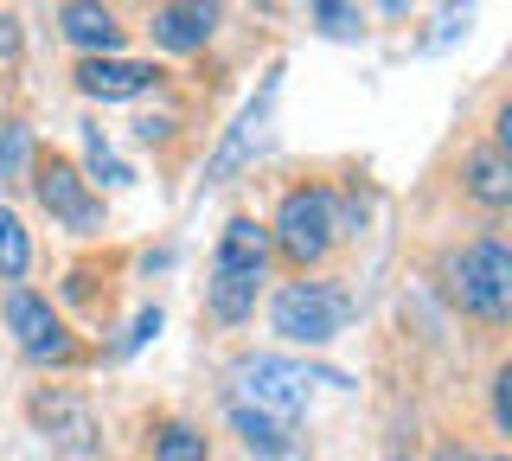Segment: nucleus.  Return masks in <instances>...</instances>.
<instances>
[{
	"mask_svg": "<svg viewBox=\"0 0 512 461\" xmlns=\"http://www.w3.org/2000/svg\"><path fill=\"white\" fill-rule=\"evenodd\" d=\"M442 289H448V301H455L461 314L500 327L512 314V250L500 237H474V244L448 250L442 257Z\"/></svg>",
	"mask_w": 512,
	"mask_h": 461,
	"instance_id": "f257e3e1",
	"label": "nucleus"
},
{
	"mask_svg": "<svg viewBox=\"0 0 512 461\" xmlns=\"http://www.w3.org/2000/svg\"><path fill=\"white\" fill-rule=\"evenodd\" d=\"M333 225H340V205H333L327 186H288L276 225H269V250H282V263L308 276V269L327 263V250L340 244Z\"/></svg>",
	"mask_w": 512,
	"mask_h": 461,
	"instance_id": "f03ea898",
	"label": "nucleus"
},
{
	"mask_svg": "<svg viewBox=\"0 0 512 461\" xmlns=\"http://www.w3.org/2000/svg\"><path fill=\"white\" fill-rule=\"evenodd\" d=\"M352 321V295L333 289V282H282L276 301H269V327L282 333L288 346H327L333 333Z\"/></svg>",
	"mask_w": 512,
	"mask_h": 461,
	"instance_id": "7ed1b4c3",
	"label": "nucleus"
},
{
	"mask_svg": "<svg viewBox=\"0 0 512 461\" xmlns=\"http://www.w3.org/2000/svg\"><path fill=\"white\" fill-rule=\"evenodd\" d=\"M0 314H7V333L20 340V353L32 359V365H71L84 346L71 340V327L58 321V308L45 295H32V289H20L13 282L7 289V301H0Z\"/></svg>",
	"mask_w": 512,
	"mask_h": 461,
	"instance_id": "20e7f679",
	"label": "nucleus"
},
{
	"mask_svg": "<svg viewBox=\"0 0 512 461\" xmlns=\"http://www.w3.org/2000/svg\"><path fill=\"white\" fill-rule=\"evenodd\" d=\"M237 378H244V391L256 397V410L276 423H295L301 410H308V385H346L340 372H301V365H288L276 353H256L237 365Z\"/></svg>",
	"mask_w": 512,
	"mask_h": 461,
	"instance_id": "39448f33",
	"label": "nucleus"
},
{
	"mask_svg": "<svg viewBox=\"0 0 512 461\" xmlns=\"http://www.w3.org/2000/svg\"><path fill=\"white\" fill-rule=\"evenodd\" d=\"M32 193H39V205L58 218V225H71V231H103V199L90 193V180H84V167L71 161V154H39L32 161Z\"/></svg>",
	"mask_w": 512,
	"mask_h": 461,
	"instance_id": "423d86ee",
	"label": "nucleus"
},
{
	"mask_svg": "<svg viewBox=\"0 0 512 461\" xmlns=\"http://www.w3.org/2000/svg\"><path fill=\"white\" fill-rule=\"evenodd\" d=\"M32 423H39L64 455H96V410L77 391H58V385L39 391L32 397Z\"/></svg>",
	"mask_w": 512,
	"mask_h": 461,
	"instance_id": "0eeeda50",
	"label": "nucleus"
},
{
	"mask_svg": "<svg viewBox=\"0 0 512 461\" xmlns=\"http://www.w3.org/2000/svg\"><path fill=\"white\" fill-rule=\"evenodd\" d=\"M58 33H64V45H77L84 58H116L128 26L116 20L109 0H64V7H58Z\"/></svg>",
	"mask_w": 512,
	"mask_h": 461,
	"instance_id": "6e6552de",
	"label": "nucleus"
},
{
	"mask_svg": "<svg viewBox=\"0 0 512 461\" xmlns=\"http://www.w3.org/2000/svg\"><path fill=\"white\" fill-rule=\"evenodd\" d=\"M218 20H224V7L218 0H167V7H154V45L160 52H205V39L218 33Z\"/></svg>",
	"mask_w": 512,
	"mask_h": 461,
	"instance_id": "1a4fd4ad",
	"label": "nucleus"
},
{
	"mask_svg": "<svg viewBox=\"0 0 512 461\" xmlns=\"http://www.w3.org/2000/svg\"><path fill=\"white\" fill-rule=\"evenodd\" d=\"M160 84V65H135V58H77V90L96 103H128L148 97Z\"/></svg>",
	"mask_w": 512,
	"mask_h": 461,
	"instance_id": "9d476101",
	"label": "nucleus"
},
{
	"mask_svg": "<svg viewBox=\"0 0 512 461\" xmlns=\"http://www.w3.org/2000/svg\"><path fill=\"white\" fill-rule=\"evenodd\" d=\"M256 295H263V269H231V263H212V282H205V314L218 327H237L256 314Z\"/></svg>",
	"mask_w": 512,
	"mask_h": 461,
	"instance_id": "9b49d317",
	"label": "nucleus"
},
{
	"mask_svg": "<svg viewBox=\"0 0 512 461\" xmlns=\"http://www.w3.org/2000/svg\"><path fill=\"white\" fill-rule=\"evenodd\" d=\"M269 103H276V71H269V84L256 90V103L237 116V129L224 135V148L212 154V167H205V186H218V180H231L237 167L250 161V148H256V135H263V116H269Z\"/></svg>",
	"mask_w": 512,
	"mask_h": 461,
	"instance_id": "f8f14e48",
	"label": "nucleus"
},
{
	"mask_svg": "<svg viewBox=\"0 0 512 461\" xmlns=\"http://www.w3.org/2000/svg\"><path fill=\"white\" fill-rule=\"evenodd\" d=\"M461 193L474 205H487V212H506L512 205V167L500 148H468L461 154Z\"/></svg>",
	"mask_w": 512,
	"mask_h": 461,
	"instance_id": "ddd939ff",
	"label": "nucleus"
},
{
	"mask_svg": "<svg viewBox=\"0 0 512 461\" xmlns=\"http://www.w3.org/2000/svg\"><path fill=\"white\" fill-rule=\"evenodd\" d=\"M212 263H231V269H269V225H256V218L237 212L231 225L218 237V257Z\"/></svg>",
	"mask_w": 512,
	"mask_h": 461,
	"instance_id": "4468645a",
	"label": "nucleus"
},
{
	"mask_svg": "<svg viewBox=\"0 0 512 461\" xmlns=\"http://www.w3.org/2000/svg\"><path fill=\"white\" fill-rule=\"evenodd\" d=\"M231 423H237V436H244V449H250V455H263V461L288 455V423L263 417V410H250V404H237V410H231Z\"/></svg>",
	"mask_w": 512,
	"mask_h": 461,
	"instance_id": "2eb2a0df",
	"label": "nucleus"
},
{
	"mask_svg": "<svg viewBox=\"0 0 512 461\" xmlns=\"http://www.w3.org/2000/svg\"><path fill=\"white\" fill-rule=\"evenodd\" d=\"M32 269V237H26V225L0 205V282H20Z\"/></svg>",
	"mask_w": 512,
	"mask_h": 461,
	"instance_id": "dca6fc26",
	"label": "nucleus"
},
{
	"mask_svg": "<svg viewBox=\"0 0 512 461\" xmlns=\"http://www.w3.org/2000/svg\"><path fill=\"white\" fill-rule=\"evenodd\" d=\"M154 461H205V436L192 423H160L154 429Z\"/></svg>",
	"mask_w": 512,
	"mask_h": 461,
	"instance_id": "f3484780",
	"label": "nucleus"
},
{
	"mask_svg": "<svg viewBox=\"0 0 512 461\" xmlns=\"http://www.w3.org/2000/svg\"><path fill=\"white\" fill-rule=\"evenodd\" d=\"M26 161H32L26 122H7V129H0V180H26Z\"/></svg>",
	"mask_w": 512,
	"mask_h": 461,
	"instance_id": "a211bd4d",
	"label": "nucleus"
},
{
	"mask_svg": "<svg viewBox=\"0 0 512 461\" xmlns=\"http://www.w3.org/2000/svg\"><path fill=\"white\" fill-rule=\"evenodd\" d=\"M314 26L333 39H352L359 33V13H352V0H314Z\"/></svg>",
	"mask_w": 512,
	"mask_h": 461,
	"instance_id": "6ab92c4d",
	"label": "nucleus"
},
{
	"mask_svg": "<svg viewBox=\"0 0 512 461\" xmlns=\"http://www.w3.org/2000/svg\"><path fill=\"white\" fill-rule=\"evenodd\" d=\"M84 154H90V173H96V180H103V186H122V180H128V167L116 161V154H109V141L96 135V129L84 135Z\"/></svg>",
	"mask_w": 512,
	"mask_h": 461,
	"instance_id": "aec40b11",
	"label": "nucleus"
},
{
	"mask_svg": "<svg viewBox=\"0 0 512 461\" xmlns=\"http://www.w3.org/2000/svg\"><path fill=\"white\" fill-rule=\"evenodd\" d=\"M154 333H160V308H141V314H135V333L122 340V353H135V346H148Z\"/></svg>",
	"mask_w": 512,
	"mask_h": 461,
	"instance_id": "412c9836",
	"label": "nucleus"
},
{
	"mask_svg": "<svg viewBox=\"0 0 512 461\" xmlns=\"http://www.w3.org/2000/svg\"><path fill=\"white\" fill-rule=\"evenodd\" d=\"M0 58H7V65H13V58H20V26H13L7 13H0Z\"/></svg>",
	"mask_w": 512,
	"mask_h": 461,
	"instance_id": "4be33fe9",
	"label": "nucleus"
},
{
	"mask_svg": "<svg viewBox=\"0 0 512 461\" xmlns=\"http://www.w3.org/2000/svg\"><path fill=\"white\" fill-rule=\"evenodd\" d=\"M436 461H480V455H474V449H461V442H442Z\"/></svg>",
	"mask_w": 512,
	"mask_h": 461,
	"instance_id": "5701e85b",
	"label": "nucleus"
},
{
	"mask_svg": "<svg viewBox=\"0 0 512 461\" xmlns=\"http://www.w3.org/2000/svg\"><path fill=\"white\" fill-rule=\"evenodd\" d=\"M378 7H384V13H391V20H397V13H410V0H378Z\"/></svg>",
	"mask_w": 512,
	"mask_h": 461,
	"instance_id": "b1692460",
	"label": "nucleus"
},
{
	"mask_svg": "<svg viewBox=\"0 0 512 461\" xmlns=\"http://www.w3.org/2000/svg\"><path fill=\"white\" fill-rule=\"evenodd\" d=\"M487 461H506V455H487Z\"/></svg>",
	"mask_w": 512,
	"mask_h": 461,
	"instance_id": "393cba45",
	"label": "nucleus"
},
{
	"mask_svg": "<svg viewBox=\"0 0 512 461\" xmlns=\"http://www.w3.org/2000/svg\"><path fill=\"white\" fill-rule=\"evenodd\" d=\"M391 461H410V455H391Z\"/></svg>",
	"mask_w": 512,
	"mask_h": 461,
	"instance_id": "a878e982",
	"label": "nucleus"
}]
</instances>
